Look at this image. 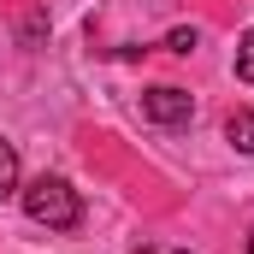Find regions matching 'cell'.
<instances>
[{"label":"cell","mask_w":254,"mask_h":254,"mask_svg":"<svg viewBox=\"0 0 254 254\" xmlns=\"http://www.w3.org/2000/svg\"><path fill=\"white\" fill-rule=\"evenodd\" d=\"M24 213L36 219V225H48V231H77L83 225V201L77 190L65 184V178H36V184H24Z\"/></svg>","instance_id":"obj_1"},{"label":"cell","mask_w":254,"mask_h":254,"mask_svg":"<svg viewBox=\"0 0 254 254\" xmlns=\"http://www.w3.org/2000/svg\"><path fill=\"white\" fill-rule=\"evenodd\" d=\"M142 119H148V125L178 130V125H190V119H195V101L184 95V89L160 83V89H148V95H142Z\"/></svg>","instance_id":"obj_2"},{"label":"cell","mask_w":254,"mask_h":254,"mask_svg":"<svg viewBox=\"0 0 254 254\" xmlns=\"http://www.w3.org/2000/svg\"><path fill=\"white\" fill-rule=\"evenodd\" d=\"M225 136H231L237 154H254V113H249V107H237V113L225 119Z\"/></svg>","instance_id":"obj_3"},{"label":"cell","mask_w":254,"mask_h":254,"mask_svg":"<svg viewBox=\"0 0 254 254\" xmlns=\"http://www.w3.org/2000/svg\"><path fill=\"white\" fill-rule=\"evenodd\" d=\"M18 190V148L12 142H0V201Z\"/></svg>","instance_id":"obj_4"},{"label":"cell","mask_w":254,"mask_h":254,"mask_svg":"<svg viewBox=\"0 0 254 254\" xmlns=\"http://www.w3.org/2000/svg\"><path fill=\"white\" fill-rule=\"evenodd\" d=\"M195 42H201V30H195V24H178V30L166 36V48H172V54H195Z\"/></svg>","instance_id":"obj_5"},{"label":"cell","mask_w":254,"mask_h":254,"mask_svg":"<svg viewBox=\"0 0 254 254\" xmlns=\"http://www.w3.org/2000/svg\"><path fill=\"white\" fill-rule=\"evenodd\" d=\"M237 77H243V83H254V30L237 42Z\"/></svg>","instance_id":"obj_6"},{"label":"cell","mask_w":254,"mask_h":254,"mask_svg":"<svg viewBox=\"0 0 254 254\" xmlns=\"http://www.w3.org/2000/svg\"><path fill=\"white\" fill-rule=\"evenodd\" d=\"M42 30H48V12H30V18H24V30H18V36H24V48H30Z\"/></svg>","instance_id":"obj_7"}]
</instances>
